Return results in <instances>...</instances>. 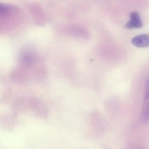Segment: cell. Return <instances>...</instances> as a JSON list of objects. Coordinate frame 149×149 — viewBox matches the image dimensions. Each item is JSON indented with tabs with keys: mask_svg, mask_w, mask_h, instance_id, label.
<instances>
[{
	"mask_svg": "<svg viewBox=\"0 0 149 149\" xmlns=\"http://www.w3.org/2000/svg\"><path fill=\"white\" fill-rule=\"evenodd\" d=\"M18 10L16 8L7 4L0 3V32H1L2 26L1 24L6 23L9 24V22H13V18L17 14Z\"/></svg>",
	"mask_w": 149,
	"mask_h": 149,
	"instance_id": "cell-1",
	"label": "cell"
},
{
	"mask_svg": "<svg viewBox=\"0 0 149 149\" xmlns=\"http://www.w3.org/2000/svg\"><path fill=\"white\" fill-rule=\"evenodd\" d=\"M143 26V22L139 13L137 12H133L130 14V20L125 25L127 29L140 28Z\"/></svg>",
	"mask_w": 149,
	"mask_h": 149,
	"instance_id": "cell-2",
	"label": "cell"
},
{
	"mask_svg": "<svg viewBox=\"0 0 149 149\" xmlns=\"http://www.w3.org/2000/svg\"><path fill=\"white\" fill-rule=\"evenodd\" d=\"M149 35L142 34L132 38V43L138 47H146L149 46Z\"/></svg>",
	"mask_w": 149,
	"mask_h": 149,
	"instance_id": "cell-3",
	"label": "cell"
}]
</instances>
